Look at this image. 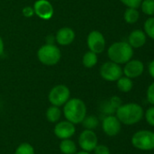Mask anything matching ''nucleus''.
I'll return each mask as SVG.
<instances>
[{
    "mask_svg": "<svg viewBox=\"0 0 154 154\" xmlns=\"http://www.w3.org/2000/svg\"><path fill=\"white\" fill-rule=\"evenodd\" d=\"M14 154H35V151L32 144L28 143H22L16 147Z\"/></svg>",
    "mask_w": 154,
    "mask_h": 154,
    "instance_id": "4be33fe9",
    "label": "nucleus"
},
{
    "mask_svg": "<svg viewBox=\"0 0 154 154\" xmlns=\"http://www.w3.org/2000/svg\"><path fill=\"white\" fill-rule=\"evenodd\" d=\"M105 39L99 31H93L89 33L87 38V45L91 51L99 54L105 49Z\"/></svg>",
    "mask_w": 154,
    "mask_h": 154,
    "instance_id": "9d476101",
    "label": "nucleus"
},
{
    "mask_svg": "<svg viewBox=\"0 0 154 154\" xmlns=\"http://www.w3.org/2000/svg\"><path fill=\"white\" fill-rule=\"evenodd\" d=\"M147 99L152 105L154 106V82L149 86L147 89Z\"/></svg>",
    "mask_w": 154,
    "mask_h": 154,
    "instance_id": "c85d7f7f",
    "label": "nucleus"
},
{
    "mask_svg": "<svg viewBox=\"0 0 154 154\" xmlns=\"http://www.w3.org/2000/svg\"><path fill=\"white\" fill-rule=\"evenodd\" d=\"M133 82L132 79H129L127 77H121L117 80V88L120 91L123 93L130 92L133 89Z\"/></svg>",
    "mask_w": 154,
    "mask_h": 154,
    "instance_id": "6ab92c4d",
    "label": "nucleus"
},
{
    "mask_svg": "<svg viewBox=\"0 0 154 154\" xmlns=\"http://www.w3.org/2000/svg\"><path fill=\"white\" fill-rule=\"evenodd\" d=\"M59 150L63 154H75L77 152V145L72 139L61 140Z\"/></svg>",
    "mask_w": 154,
    "mask_h": 154,
    "instance_id": "f3484780",
    "label": "nucleus"
},
{
    "mask_svg": "<svg viewBox=\"0 0 154 154\" xmlns=\"http://www.w3.org/2000/svg\"><path fill=\"white\" fill-rule=\"evenodd\" d=\"M98 144V137L94 131L84 129L78 136V145L82 151L93 152L94 148Z\"/></svg>",
    "mask_w": 154,
    "mask_h": 154,
    "instance_id": "6e6552de",
    "label": "nucleus"
},
{
    "mask_svg": "<svg viewBox=\"0 0 154 154\" xmlns=\"http://www.w3.org/2000/svg\"><path fill=\"white\" fill-rule=\"evenodd\" d=\"M46 42H47V44H54V42H55V36L49 35L46 38Z\"/></svg>",
    "mask_w": 154,
    "mask_h": 154,
    "instance_id": "473e14b6",
    "label": "nucleus"
},
{
    "mask_svg": "<svg viewBox=\"0 0 154 154\" xmlns=\"http://www.w3.org/2000/svg\"><path fill=\"white\" fill-rule=\"evenodd\" d=\"M62 115L63 112L60 107L53 105H51L45 112V117L47 121L52 124H56L57 122H59L62 117Z\"/></svg>",
    "mask_w": 154,
    "mask_h": 154,
    "instance_id": "dca6fc26",
    "label": "nucleus"
},
{
    "mask_svg": "<svg viewBox=\"0 0 154 154\" xmlns=\"http://www.w3.org/2000/svg\"><path fill=\"white\" fill-rule=\"evenodd\" d=\"M147 41V35L142 30L133 31L128 37V43L134 49L142 48Z\"/></svg>",
    "mask_w": 154,
    "mask_h": 154,
    "instance_id": "2eb2a0df",
    "label": "nucleus"
},
{
    "mask_svg": "<svg viewBox=\"0 0 154 154\" xmlns=\"http://www.w3.org/2000/svg\"><path fill=\"white\" fill-rule=\"evenodd\" d=\"M75 38V33L70 27H63L59 29L55 34V42L60 45H70Z\"/></svg>",
    "mask_w": 154,
    "mask_h": 154,
    "instance_id": "4468645a",
    "label": "nucleus"
},
{
    "mask_svg": "<svg viewBox=\"0 0 154 154\" xmlns=\"http://www.w3.org/2000/svg\"><path fill=\"white\" fill-rule=\"evenodd\" d=\"M63 106L62 112L65 120L73 123L75 125L81 124L87 116L86 105L80 98H70Z\"/></svg>",
    "mask_w": 154,
    "mask_h": 154,
    "instance_id": "f257e3e1",
    "label": "nucleus"
},
{
    "mask_svg": "<svg viewBox=\"0 0 154 154\" xmlns=\"http://www.w3.org/2000/svg\"><path fill=\"white\" fill-rule=\"evenodd\" d=\"M111 61L119 65L125 64L133 56V48L126 42H116L113 43L107 51Z\"/></svg>",
    "mask_w": 154,
    "mask_h": 154,
    "instance_id": "7ed1b4c3",
    "label": "nucleus"
},
{
    "mask_svg": "<svg viewBox=\"0 0 154 154\" xmlns=\"http://www.w3.org/2000/svg\"><path fill=\"white\" fill-rule=\"evenodd\" d=\"M116 117L119 119L121 124L126 125H132L137 124L143 119V107L135 103H129L122 105L116 110Z\"/></svg>",
    "mask_w": 154,
    "mask_h": 154,
    "instance_id": "f03ea898",
    "label": "nucleus"
},
{
    "mask_svg": "<svg viewBox=\"0 0 154 154\" xmlns=\"http://www.w3.org/2000/svg\"><path fill=\"white\" fill-rule=\"evenodd\" d=\"M140 7L144 14L154 16V0H143Z\"/></svg>",
    "mask_w": 154,
    "mask_h": 154,
    "instance_id": "5701e85b",
    "label": "nucleus"
},
{
    "mask_svg": "<svg viewBox=\"0 0 154 154\" xmlns=\"http://www.w3.org/2000/svg\"><path fill=\"white\" fill-rule=\"evenodd\" d=\"M145 34L150 37L151 39L154 40V16H150L144 23L143 25Z\"/></svg>",
    "mask_w": 154,
    "mask_h": 154,
    "instance_id": "b1692460",
    "label": "nucleus"
},
{
    "mask_svg": "<svg viewBox=\"0 0 154 154\" xmlns=\"http://www.w3.org/2000/svg\"><path fill=\"white\" fill-rule=\"evenodd\" d=\"M81 124L83 125V127L84 129L93 131L99 125V119L95 116H86Z\"/></svg>",
    "mask_w": 154,
    "mask_h": 154,
    "instance_id": "aec40b11",
    "label": "nucleus"
},
{
    "mask_svg": "<svg viewBox=\"0 0 154 154\" xmlns=\"http://www.w3.org/2000/svg\"><path fill=\"white\" fill-rule=\"evenodd\" d=\"M133 145L142 151L154 150V133L143 130L135 133L132 138Z\"/></svg>",
    "mask_w": 154,
    "mask_h": 154,
    "instance_id": "39448f33",
    "label": "nucleus"
},
{
    "mask_svg": "<svg viewBox=\"0 0 154 154\" xmlns=\"http://www.w3.org/2000/svg\"><path fill=\"white\" fill-rule=\"evenodd\" d=\"M3 52H4V42H3V39L0 36V56L3 54Z\"/></svg>",
    "mask_w": 154,
    "mask_h": 154,
    "instance_id": "72a5a7b5",
    "label": "nucleus"
},
{
    "mask_svg": "<svg viewBox=\"0 0 154 154\" xmlns=\"http://www.w3.org/2000/svg\"><path fill=\"white\" fill-rule=\"evenodd\" d=\"M104 134L108 136H115L121 131V122L115 116H106L102 123Z\"/></svg>",
    "mask_w": 154,
    "mask_h": 154,
    "instance_id": "9b49d317",
    "label": "nucleus"
},
{
    "mask_svg": "<svg viewBox=\"0 0 154 154\" xmlns=\"http://www.w3.org/2000/svg\"><path fill=\"white\" fill-rule=\"evenodd\" d=\"M123 69L117 63L113 61H107L103 63L100 69V75L101 77L110 82L117 81L121 77H123Z\"/></svg>",
    "mask_w": 154,
    "mask_h": 154,
    "instance_id": "0eeeda50",
    "label": "nucleus"
},
{
    "mask_svg": "<svg viewBox=\"0 0 154 154\" xmlns=\"http://www.w3.org/2000/svg\"><path fill=\"white\" fill-rule=\"evenodd\" d=\"M37 58L46 66L56 65L61 59V51L54 44H44L37 51Z\"/></svg>",
    "mask_w": 154,
    "mask_h": 154,
    "instance_id": "20e7f679",
    "label": "nucleus"
},
{
    "mask_svg": "<svg viewBox=\"0 0 154 154\" xmlns=\"http://www.w3.org/2000/svg\"><path fill=\"white\" fill-rule=\"evenodd\" d=\"M98 62V58H97V54L93 52V51H87L84 57H83V64L85 68H93L94 67Z\"/></svg>",
    "mask_w": 154,
    "mask_h": 154,
    "instance_id": "412c9836",
    "label": "nucleus"
},
{
    "mask_svg": "<svg viewBox=\"0 0 154 154\" xmlns=\"http://www.w3.org/2000/svg\"><path fill=\"white\" fill-rule=\"evenodd\" d=\"M94 154H111L109 148L103 144H97V146L93 150Z\"/></svg>",
    "mask_w": 154,
    "mask_h": 154,
    "instance_id": "cd10ccee",
    "label": "nucleus"
},
{
    "mask_svg": "<svg viewBox=\"0 0 154 154\" xmlns=\"http://www.w3.org/2000/svg\"><path fill=\"white\" fill-rule=\"evenodd\" d=\"M123 17H124V20L127 23L133 24V23L138 22V20L140 18V13L136 8L128 7L124 12Z\"/></svg>",
    "mask_w": 154,
    "mask_h": 154,
    "instance_id": "a211bd4d",
    "label": "nucleus"
},
{
    "mask_svg": "<svg viewBox=\"0 0 154 154\" xmlns=\"http://www.w3.org/2000/svg\"><path fill=\"white\" fill-rule=\"evenodd\" d=\"M145 118H146L147 123L150 125L154 126V106L150 107L146 111V113H145Z\"/></svg>",
    "mask_w": 154,
    "mask_h": 154,
    "instance_id": "bb28decb",
    "label": "nucleus"
},
{
    "mask_svg": "<svg viewBox=\"0 0 154 154\" xmlns=\"http://www.w3.org/2000/svg\"><path fill=\"white\" fill-rule=\"evenodd\" d=\"M33 8L34 14L44 20H49L54 14V7L48 0H37Z\"/></svg>",
    "mask_w": 154,
    "mask_h": 154,
    "instance_id": "f8f14e48",
    "label": "nucleus"
},
{
    "mask_svg": "<svg viewBox=\"0 0 154 154\" xmlns=\"http://www.w3.org/2000/svg\"><path fill=\"white\" fill-rule=\"evenodd\" d=\"M148 70H149V73H150V75L152 76V78H153L154 79V60H152L149 63Z\"/></svg>",
    "mask_w": 154,
    "mask_h": 154,
    "instance_id": "2f4dec72",
    "label": "nucleus"
},
{
    "mask_svg": "<svg viewBox=\"0 0 154 154\" xmlns=\"http://www.w3.org/2000/svg\"><path fill=\"white\" fill-rule=\"evenodd\" d=\"M110 102L112 103V105H113L116 109H118V108L122 106V100H121V98H120L119 97H116V96L111 97Z\"/></svg>",
    "mask_w": 154,
    "mask_h": 154,
    "instance_id": "c756f323",
    "label": "nucleus"
},
{
    "mask_svg": "<svg viewBox=\"0 0 154 154\" xmlns=\"http://www.w3.org/2000/svg\"><path fill=\"white\" fill-rule=\"evenodd\" d=\"M124 5L130 8H136L138 9L141 6L143 0H120Z\"/></svg>",
    "mask_w": 154,
    "mask_h": 154,
    "instance_id": "a878e982",
    "label": "nucleus"
},
{
    "mask_svg": "<svg viewBox=\"0 0 154 154\" xmlns=\"http://www.w3.org/2000/svg\"><path fill=\"white\" fill-rule=\"evenodd\" d=\"M144 70V65L143 61L139 60H131L127 63L123 69V74L125 77L129 79H135L140 77Z\"/></svg>",
    "mask_w": 154,
    "mask_h": 154,
    "instance_id": "ddd939ff",
    "label": "nucleus"
},
{
    "mask_svg": "<svg viewBox=\"0 0 154 154\" xmlns=\"http://www.w3.org/2000/svg\"><path fill=\"white\" fill-rule=\"evenodd\" d=\"M101 110L106 116H113L114 113H116V110L117 109L112 105V103L110 102V100H108V101H105L104 103L102 104Z\"/></svg>",
    "mask_w": 154,
    "mask_h": 154,
    "instance_id": "393cba45",
    "label": "nucleus"
},
{
    "mask_svg": "<svg viewBox=\"0 0 154 154\" xmlns=\"http://www.w3.org/2000/svg\"><path fill=\"white\" fill-rule=\"evenodd\" d=\"M75 154H91V152H84V151H81V152H77Z\"/></svg>",
    "mask_w": 154,
    "mask_h": 154,
    "instance_id": "f704fd0d",
    "label": "nucleus"
},
{
    "mask_svg": "<svg viewBox=\"0 0 154 154\" xmlns=\"http://www.w3.org/2000/svg\"><path fill=\"white\" fill-rule=\"evenodd\" d=\"M23 14H24V16H25V17H32V16L34 14V8H33V7H30V6H25V7L23 9Z\"/></svg>",
    "mask_w": 154,
    "mask_h": 154,
    "instance_id": "7c9ffc66",
    "label": "nucleus"
},
{
    "mask_svg": "<svg viewBox=\"0 0 154 154\" xmlns=\"http://www.w3.org/2000/svg\"><path fill=\"white\" fill-rule=\"evenodd\" d=\"M75 133H76L75 125H74L73 123L67 120H63V121L60 120L55 124L54 127V134L60 140L71 139L75 134Z\"/></svg>",
    "mask_w": 154,
    "mask_h": 154,
    "instance_id": "1a4fd4ad",
    "label": "nucleus"
},
{
    "mask_svg": "<svg viewBox=\"0 0 154 154\" xmlns=\"http://www.w3.org/2000/svg\"><path fill=\"white\" fill-rule=\"evenodd\" d=\"M71 92L65 85L54 86L48 94V100L51 105L56 106H63L70 99Z\"/></svg>",
    "mask_w": 154,
    "mask_h": 154,
    "instance_id": "423d86ee",
    "label": "nucleus"
}]
</instances>
